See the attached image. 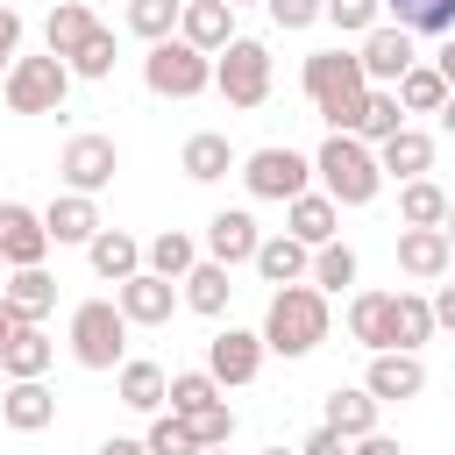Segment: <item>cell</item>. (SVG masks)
Returning <instances> with one entry per match:
<instances>
[{
  "mask_svg": "<svg viewBox=\"0 0 455 455\" xmlns=\"http://www.w3.org/2000/svg\"><path fill=\"white\" fill-rule=\"evenodd\" d=\"M299 85H306L313 114L327 121V135H355L363 100H370V78H363L355 50H313V57H306V71H299Z\"/></svg>",
  "mask_w": 455,
  "mask_h": 455,
  "instance_id": "cell-1",
  "label": "cell"
},
{
  "mask_svg": "<svg viewBox=\"0 0 455 455\" xmlns=\"http://www.w3.org/2000/svg\"><path fill=\"white\" fill-rule=\"evenodd\" d=\"M327 327H334V313H327V291H313V284H277L270 291V306H263V348L270 355H284V363H299V355H313L320 341H327Z\"/></svg>",
  "mask_w": 455,
  "mask_h": 455,
  "instance_id": "cell-2",
  "label": "cell"
},
{
  "mask_svg": "<svg viewBox=\"0 0 455 455\" xmlns=\"http://www.w3.org/2000/svg\"><path fill=\"white\" fill-rule=\"evenodd\" d=\"M313 178H320V192H327L334 206H370V199L384 192L377 149H370L363 135H327V142L313 149Z\"/></svg>",
  "mask_w": 455,
  "mask_h": 455,
  "instance_id": "cell-3",
  "label": "cell"
},
{
  "mask_svg": "<svg viewBox=\"0 0 455 455\" xmlns=\"http://www.w3.org/2000/svg\"><path fill=\"white\" fill-rule=\"evenodd\" d=\"M142 85H149L156 100H199V92L213 85V57L192 50L185 36H164V43H149V57H142Z\"/></svg>",
  "mask_w": 455,
  "mask_h": 455,
  "instance_id": "cell-4",
  "label": "cell"
},
{
  "mask_svg": "<svg viewBox=\"0 0 455 455\" xmlns=\"http://www.w3.org/2000/svg\"><path fill=\"white\" fill-rule=\"evenodd\" d=\"M213 92L228 100V107H263L270 100V43H256V36H235V43H220L213 50Z\"/></svg>",
  "mask_w": 455,
  "mask_h": 455,
  "instance_id": "cell-5",
  "label": "cell"
},
{
  "mask_svg": "<svg viewBox=\"0 0 455 455\" xmlns=\"http://www.w3.org/2000/svg\"><path fill=\"white\" fill-rule=\"evenodd\" d=\"M0 92H7V114H57L64 100H71V64L64 57H14L7 64V78H0Z\"/></svg>",
  "mask_w": 455,
  "mask_h": 455,
  "instance_id": "cell-6",
  "label": "cell"
},
{
  "mask_svg": "<svg viewBox=\"0 0 455 455\" xmlns=\"http://www.w3.org/2000/svg\"><path fill=\"white\" fill-rule=\"evenodd\" d=\"M71 355H78V370H121V355H128V320H121L114 299L71 306Z\"/></svg>",
  "mask_w": 455,
  "mask_h": 455,
  "instance_id": "cell-7",
  "label": "cell"
},
{
  "mask_svg": "<svg viewBox=\"0 0 455 455\" xmlns=\"http://www.w3.org/2000/svg\"><path fill=\"white\" fill-rule=\"evenodd\" d=\"M242 185H249V199H299V192H313V156H299L291 142H270V149H249L242 164Z\"/></svg>",
  "mask_w": 455,
  "mask_h": 455,
  "instance_id": "cell-8",
  "label": "cell"
},
{
  "mask_svg": "<svg viewBox=\"0 0 455 455\" xmlns=\"http://www.w3.org/2000/svg\"><path fill=\"white\" fill-rule=\"evenodd\" d=\"M114 171H121V149H114V135H71L64 142V156H57V178H64V192H107L114 185Z\"/></svg>",
  "mask_w": 455,
  "mask_h": 455,
  "instance_id": "cell-9",
  "label": "cell"
},
{
  "mask_svg": "<svg viewBox=\"0 0 455 455\" xmlns=\"http://www.w3.org/2000/svg\"><path fill=\"white\" fill-rule=\"evenodd\" d=\"M263 334H249V327H220L213 341H206V370H213V384L220 391H242V384H256V370H263Z\"/></svg>",
  "mask_w": 455,
  "mask_h": 455,
  "instance_id": "cell-10",
  "label": "cell"
},
{
  "mask_svg": "<svg viewBox=\"0 0 455 455\" xmlns=\"http://www.w3.org/2000/svg\"><path fill=\"white\" fill-rule=\"evenodd\" d=\"M363 391H370L377 405H405V398H419V391H427V363H419V348H377L370 370H363Z\"/></svg>",
  "mask_w": 455,
  "mask_h": 455,
  "instance_id": "cell-11",
  "label": "cell"
},
{
  "mask_svg": "<svg viewBox=\"0 0 455 455\" xmlns=\"http://www.w3.org/2000/svg\"><path fill=\"white\" fill-rule=\"evenodd\" d=\"M114 306H121V320H128V327H164V320L178 313V284H171V277H156V270H135V277H121V284H114Z\"/></svg>",
  "mask_w": 455,
  "mask_h": 455,
  "instance_id": "cell-12",
  "label": "cell"
},
{
  "mask_svg": "<svg viewBox=\"0 0 455 455\" xmlns=\"http://www.w3.org/2000/svg\"><path fill=\"white\" fill-rule=\"evenodd\" d=\"M355 64H363V78H370V85H398V78H405L419 57H412V36H405L398 21H377V28L363 36Z\"/></svg>",
  "mask_w": 455,
  "mask_h": 455,
  "instance_id": "cell-13",
  "label": "cell"
},
{
  "mask_svg": "<svg viewBox=\"0 0 455 455\" xmlns=\"http://www.w3.org/2000/svg\"><path fill=\"white\" fill-rule=\"evenodd\" d=\"M43 256H50V228H43V213L21 206V199H0V263L21 270V263H43Z\"/></svg>",
  "mask_w": 455,
  "mask_h": 455,
  "instance_id": "cell-14",
  "label": "cell"
},
{
  "mask_svg": "<svg viewBox=\"0 0 455 455\" xmlns=\"http://www.w3.org/2000/svg\"><path fill=\"white\" fill-rule=\"evenodd\" d=\"M43 228H50L57 249H85L107 220H100V199H92V192H57V199L43 206Z\"/></svg>",
  "mask_w": 455,
  "mask_h": 455,
  "instance_id": "cell-15",
  "label": "cell"
},
{
  "mask_svg": "<svg viewBox=\"0 0 455 455\" xmlns=\"http://www.w3.org/2000/svg\"><path fill=\"white\" fill-rule=\"evenodd\" d=\"M0 419H7L14 434H43V427L57 419V391H50L43 377H7V391H0Z\"/></svg>",
  "mask_w": 455,
  "mask_h": 455,
  "instance_id": "cell-16",
  "label": "cell"
},
{
  "mask_svg": "<svg viewBox=\"0 0 455 455\" xmlns=\"http://www.w3.org/2000/svg\"><path fill=\"white\" fill-rule=\"evenodd\" d=\"M256 242H263V235H256V213H249V206H220V213L206 220V256H213V263H228V270H235V263H249V256H256Z\"/></svg>",
  "mask_w": 455,
  "mask_h": 455,
  "instance_id": "cell-17",
  "label": "cell"
},
{
  "mask_svg": "<svg viewBox=\"0 0 455 455\" xmlns=\"http://www.w3.org/2000/svg\"><path fill=\"white\" fill-rule=\"evenodd\" d=\"M235 164H242V156H235V142H228L220 128H199V135H185V149H178V171H185L192 185H220Z\"/></svg>",
  "mask_w": 455,
  "mask_h": 455,
  "instance_id": "cell-18",
  "label": "cell"
},
{
  "mask_svg": "<svg viewBox=\"0 0 455 455\" xmlns=\"http://www.w3.org/2000/svg\"><path fill=\"white\" fill-rule=\"evenodd\" d=\"M377 171H384V178H398V185H405V178H427V171H434V135L405 121L398 135H384V142H377Z\"/></svg>",
  "mask_w": 455,
  "mask_h": 455,
  "instance_id": "cell-19",
  "label": "cell"
},
{
  "mask_svg": "<svg viewBox=\"0 0 455 455\" xmlns=\"http://www.w3.org/2000/svg\"><path fill=\"white\" fill-rule=\"evenodd\" d=\"M114 391H121V405H128V412H164L171 370H164V363H149V355H121V370H114Z\"/></svg>",
  "mask_w": 455,
  "mask_h": 455,
  "instance_id": "cell-20",
  "label": "cell"
},
{
  "mask_svg": "<svg viewBox=\"0 0 455 455\" xmlns=\"http://www.w3.org/2000/svg\"><path fill=\"white\" fill-rule=\"evenodd\" d=\"M334 228H341V206H334L327 192H299V199H284V235H291V242L320 249V242H334Z\"/></svg>",
  "mask_w": 455,
  "mask_h": 455,
  "instance_id": "cell-21",
  "label": "cell"
},
{
  "mask_svg": "<svg viewBox=\"0 0 455 455\" xmlns=\"http://www.w3.org/2000/svg\"><path fill=\"white\" fill-rule=\"evenodd\" d=\"M249 263H256V277H263V284H306L313 249H306V242H291V235H263Z\"/></svg>",
  "mask_w": 455,
  "mask_h": 455,
  "instance_id": "cell-22",
  "label": "cell"
},
{
  "mask_svg": "<svg viewBox=\"0 0 455 455\" xmlns=\"http://www.w3.org/2000/svg\"><path fill=\"white\" fill-rule=\"evenodd\" d=\"M398 270L405 277H448V228H398Z\"/></svg>",
  "mask_w": 455,
  "mask_h": 455,
  "instance_id": "cell-23",
  "label": "cell"
},
{
  "mask_svg": "<svg viewBox=\"0 0 455 455\" xmlns=\"http://www.w3.org/2000/svg\"><path fill=\"white\" fill-rule=\"evenodd\" d=\"M50 363H57V341L43 334V320H21V327L0 341V370H7V377H43Z\"/></svg>",
  "mask_w": 455,
  "mask_h": 455,
  "instance_id": "cell-24",
  "label": "cell"
},
{
  "mask_svg": "<svg viewBox=\"0 0 455 455\" xmlns=\"http://www.w3.org/2000/svg\"><path fill=\"white\" fill-rule=\"evenodd\" d=\"M178 36L192 43V50H220V43H235V7L228 0H185V14H178Z\"/></svg>",
  "mask_w": 455,
  "mask_h": 455,
  "instance_id": "cell-25",
  "label": "cell"
},
{
  "mask_svg": "<svg viewBox=\"0 0 455 455\" xmlns=\"http://www.w3.org/2000/svg\"><path fill=\"white\" fill-rule=\"evenodd\" d=\"M178 284H185L178 299H185L192 313H206V320H220V313H228V299H235V284H228V263H213V256H199V263H192Z\"/></svg>",
  "mask_w": 455,
  "mask_h": 455,
  "instance_id": "cell-26",
  "label": "cell"
},
{
  "mask_svg": "<svg viewBox=\"0 0 455 455\" xmlns=\"http://www.w3.org/2000/svg\"><path fill=\"white\" fill-rule=\"evenodd\" d=\"M85 256H92V270H100L107 284H121V277L142 270V242H135L128 228H100V235L85 242Z\"/></svg>",
  "mask_w": 455,
  "mask_h": 455,
  "instance_id": "cell-27",
  "label": "cell"
},
{
  "mask_svg": "<svg viewBox=\"0 0 455 455\" xmlns=\"http://www.w3.org/2000/svg\"><path fill=\"white\" fill-rule=\"evenodd\" d=\"M320 427H334L341 441H363V434H377V398L363 384H341V391H327V419Z\"/></svg>",
  "mask_w": 455,
  "mask_h": 455,
  "instance_id": "cell-28",
  "label": "cell"
},
{
  "mask_svg": "<svg viewBox=\"0 0 455 455\" xmlns=\"http://www.w3.org/2000/svg\"><path fill=\"white\" fill-rule=\"evenodd\" d=\"M0 299H7V306H14L21 320H43V313L57 306V277H50L43 263H21V270H14L7 284H0Z\"/></svg>",
  "mask_w": 455,
  "mask_h": 455,
  "instance_id": "cell-29",
  "label": "cell"
},
{
  "mask_svg": "<svg viewBox=\"0 0 455 455\" xmlns=\"http://www.w3.org/2000/svg\"><path fill=\"white\" fill-rule=\"evenodd\" d=\"M348 334L377 355L391 348V291H348Z\"/></svg>",
  "mask_w": 455,
  "mask_h": 455,
  "instance_id": "cell-30",
  "label": "cell"
},
{
  "mask_svg": "<svg viewBox=\"0 0 455 455\" xmlns=\"http://www.w3.org/2000/svg\"><path fill=\"white\" fill-rule=\"evenodd\" d=\"M92 21H100V14H92L85 0H57L50 21H43V50H50V57H71V50L92 36Z\"/></svg>",
  "mask_w": 455,
  "mask_h": 455,
  "instance_id": "cell-31",
  "label": "cell"
},
{
  "mask_svg": "<svg viewBox=\"0 0 455 455\" xmlns=\"http://www.w3.org/2000/svg\"><path fill=\"white\" fill-rule=\"evenodd\" d=\"M192 263H199V242H192L185 228H164V235L142 242V270H156V277H171V284H178Z\"/></svg>",
  "mask_w": 455,
  "mask_h": 455,
  "instance_id": "cell-32",
  "label": "cell"
},
{
  "mask_svg": "<svg viewBox=\"0 0 455 455\" xmlns=\"http://www.w3.org/2000/svg\"><path fill=\"white\" fill-rule=\"evenodd\" d=\"M405 36H455V0H384Z\"/></svg>",
  "mask_w": 455,
  "mask_h": 455,
  "instance_id": "cell-33",
  "label": "cell"
},
{
  "mask_svg": "<svg viewBox=\"0 0 455 455\" xmlns=\"http://www.w3.org/2000/svg\"><path fill=\"white\" fill-rule=\"evenodd\" d=\"M398 220H405V228H441V220H448V192H441L434 178H405V185H398Z\"/></svg>",
  "mask_w": 455,
  "mask_h": 455,
  "instance_id": "cell-34",
  "label": "cell"
},
{
  "mask_svg": "<svg viewBox=\"0 0 455 455\" xmlns=\"http://www.w3.org/2000/svg\"><path fill=\"white\" fill-rule=\"evenodd\" d=\"M306 284H313V291H327V299H334V291H348V284H355V249H348V242H320V249H313Z\"/></svg>",
  "mask_w": 455,
  "mask_h": 455,
  "instance_id": "cell-35",
  "label": "cell"
},
{
  "mask_svg": "<svg viewBox=\"0 0 455 455\" xmlns=\"http://www.w3.org/2000/svg\"><path fill=\"white\" fill-rule=\"evenodd\" d=\"M434 334V306L419 291H391V348H419Z\"/></svg>",
  "mask_w": 455,
  "mask_h": 455,
  "instance_id": "cell-36",
  "label": "cell"
},
{
  "mask_svg": "<svg viewBox=\"0 0 455 455\" xmlns=\"http://www.w3.org/2000/svg\"><path fill=\"white\" fill-rule=\"evenodd\" d=\"M391 92H398V107H405V114H441V100H448V78H441L434 64H412V71H405Z\"/></svg>",
  "mask_w": 455,
  "mask_h": 455,
  "instance_id": "cell-37",
  "label": "cell"
},
{
  "mask_svg": "<svg viewBox=\"0 0 455 455\" xmlns=\"http://www.w3.org/2000/svg\"><path fill=\"white\" fill-rule=\"evenodd\" d=\"M398 128H405V107H398V92H391V85H370V100H363V121H355V135H363V142L377 149V142H384V135H398Z\"/></svg>",
  "mask_w": 455,
  "mask_h": 455,
  "instance_id": "cell-38",
  "label": "cell"
},
{
  "mask_svg": "<svg viewBox=\"0 0 455 455\" xmlns=\"http://www.w3.org/2000/svg\"><path fill=\"white\" fill-rule=\"evenodd\" d=\"M220 398V384H213V370H171V391H164V405L178 412V419H192V412H206Z\"/></svg>",
  "mask_w": 455,
  "mask_h": 455,
  "instance_id": "cell-39",
  "label": "cell"
},
{
  "mask_svg": "<svg viewBox=\"0 0 455 455\" xmlns=\"http://www.w3.org/2000/svg\"><path fill=\"white\" fill-rule=\"evenodd\" d=\"M64 64H71V78H114V28H107V21H92V36H85Z\"/></svg>",
  "mask_w": 455,
  "mask_h": 455,
  "instance_id": "cell-40",
  "label": "cell"
},
{
  "mask_svg": "<svg viewBox=\"0 0 455 455\" xmlns=\"http://www.w3.org/2000/svg\"><path fill=\"white\" fill-rule=\"evenodd\" d=\"M178 14H185V0H128V28H135L142 43L178 36Z\"/></svg>",
  "mask_w": 455,
  "mask_h": 455,
  "instance_id": "cell-41",
  "label": "cell"
},
{
  "mask_svg": "<svg viewBox=\"0 0 455 455\" xmlns=\"http://www.w3.org/2000/svg\"><path fill=\"white\" fill-rule=\"evenodd\" d=\"M320 21H334L341 36H370L384 21V0H320Z\"/></svg>",
  "mask_w": 455,
  "mask_h": 455,
  "instance_id": "cell-42",
  "label": "cell"
},
{
  "mask_svg": "<svg viewBox=\"0 0 455 455\" xmlns=\"http://www.w3.org/2000/svg\"><path fill=\"white\" fill-rule=\"evenodd\" d=\"M142 448H149V455H199V441H192V427H185L178 412H149Z\"/></svg>",
  "mask_w": 455,
  "mask_h": 455,
  "instance_id": "cell-43",
  "label": "cell"
},
{
  "mask_svg": "<svg viewBox=\"0 0 455 455\" xmlns=\"http://www.w3.org/2000/svg\"><path fill=\"white\" fill-rule=\"evenodd\" d=\"M185 427H192V441H199V448H228V441H235V405H228V398H213V405H206V412H192Z\"/></svg>",
  "mask_w": 455,
  "mask_h": 455,
  "instance_id": "cell-44",
  "label": "cell"
},
{
  "mask_svg": "<svg viewBox=\"0 0 455 455\" xmlns=\"http://www.w3.org/2000/svg\"><path fill=\"white\" fill-rule=\"evenodd\" d=\"M263 7H270L277 28H313L320 21V0H263Z\"/></svg>",
  "mask_w": 455,
  "mask_h": 455,
  "instance_id": "cell-45",
  "label": "cell"
},
{
  "mask_svg": "<svg viewBox=\"0 0 455 455\" xmlns=\"http://www.w3.org/2000/svg\"><path fill=\"white\" fill-rule=\"evenodd\" d=\"M14 50H21V7L0 0V64H14Z\"/></svg>",
  "mask_w": 455,
  "mask_h": 455,
  "instance_id": "cell-46",
  "label": "cell"
},
{
  "mask_svg": "<svg viewBox=\"0 0 455 455\" xmlns=\"http://www.w3.org/2000/svg\"><path fill=\"white\" fill-rule=\"evenodd\" d=\"M299 455H348V441H341V434H334V427H313V434H306V448H299Z\"/></svg>",
  "mask_w": 455,
  "mask_h": 455,
  "instance_id": "cell-47",
  "label": "cell"
},
{
  "mask_svg": "<svg viewBox=\"0 0 455 455\" xmlns=\"http://www.w3.org/2000/svg\"><path fill=\"white\" fill-rule=\"evenodd\" d=\"M427 306H434V327H448V334H455V284H441Z\"/></svg>",
  "mask_w": 455,
  "mask_h": 455,
  "instance_id": "cell-48",
  "label": "cell"
},
{
  "mask_svg": "<svg viewBox=\"0 0 455 455\" xmlns=\"http://www.w3.org/2000/svg\"><path fill=\"white\" fill-rule=\"evenodd\" d=\"M348 455H405L391 434H363V441H348Z\"/></svg>",
  "mask_w": 455,
  "mask_h": 455,
  "instance_id": "cell-49",
  "label": "cell"
},
{
  "mask_svg": "<svg viewBox=\"0 0 455 455\" xmlns=\"http://www.w3.org/2000/svg\"><path fill=\"white\" fill-rule=\"evenodd\" d=\"M434 71L448 78V92H455V36H441V57H434Z\"/></svg>",
  "mask_w": 455,
  "mask_h": 455,
  "instance_id": "cell-50",
  "label": "cell"
},
{
  "mask_svg": "<svg viewBox=\"0 0 455 455\" xmlns=\"http://www.w3.org/2000/svg\"><path fill=\"white\" fill-rule=\"evenodd\" d=\"M100 455H149V448H142V441H128V434H107V441H100Z\"/></svg>",
  "mask_w": 455,
  "mask_h": 455,
  "instance_id": "cell-51",
  "label": "cell"
},
{
  "mask_svg": "<svg viewBox=\"0 0 455 455\" xmlns=\"http://www.w3.org/2000/svg\"><path fill=\"white\" fill-rule=\"evenodd\" d=\"M14 327H21V313H14V306H7V299H0V341H7V334H14Z\"/></svg>",
  "mask_w": 455,
  "mask_h": 455,
  "instance_id": "cell-52",
  "label": "cell"
},
{
  "mask_svg": "<svg viewBox=\"0 0 455 455\" xmlns=\"http://www.w3.org/2000/svg\"><path fill=\"white\" fill-rule=\"evenodd\" d=\"M441 128H448V135H455V92H448V100H441Z\"/></svg>",
  "mask_w": 455,
  "mask_h": 455,
  "instance_id": "cell-53",
  "label": "cell"
},
{
  "mask_svg": "<svg viewBox=\"0 0 455 455\" xmlns=\"http://www.w3.org/2000/svg\"><path fill=\"white\" fill-rule=\"evenodd\" d=\"M441 228H448V242H455V192H448V220H441Z\"/></svg>",
  "mask_w": 455,
  "mask_h": 455,
  "instance_id": "cell-54",
  "label": "cell"
},
{
  "mask_svg": "<svg viewBox=\"0 0 455 455\" xmlns=\"http://www.w3.org/2000/svg\"><path fill=\"white\" fill-rule=\"evenodd\" d=\"M448 277H455V242H448Z\"/></svg>",
  "mask_w": 455,
  "mask_h": 455,
  "instance_id": "cell-55",
  "label": "cell"
},
{
  "mask_svg": "<svg viewBox=\"0 0 455 455\" xmlns=\"http://www.w3.org/2000/svg\"><path fill=\"white\" fill-rule=\"evenodd\" d=\"M263 455H299V448H263Z\"/></svg>",
  "mask_w": 455,
  "mask_h": 455,
  "instance_id": "cell-56",
  "label": "cell"
},
{
  "mask_svg": "<svg viewBox=\"0 0 455 455\" xmlns=\"http://www.w3.org/2000/svg\"><path fill=\"white\" fill-rule=\"evenodd\" d=\"M199 455H228V448H199Z\"/></svg>",
  "mask_w": 455,
  "mask_h": 455,
  "instance_id": "cell-57",
  "label": "cell"
},
{
  "mask_svg": "<svg viewBox=\"0 0 455 455\" xmlns=\"http://www.w3.org/2000/svg\"><path fill=\"white\" fill-rule=\"evenodd\" d=\"M228 7H249V0H228Z\"/></svg>",
  "mask_w": 455,
  "mask_h": 455,
  "instance_id": "cell-58",
  "label": "cell"
},
{
  "mask_svg": "<svg viewBox=\"0 0 455 455\" xmlns=\"http://www.w3.org/2000/svg\"><path fill=\"white\" fill-rule=\"evenodd\" d=\"M7 7H21V0H7Z\"/></svg>",
  "mask_w": 455,
  "mask_h": 455,
  "instance_id": "cell-59",
  "label": "cell"
}]
</instances>
